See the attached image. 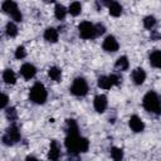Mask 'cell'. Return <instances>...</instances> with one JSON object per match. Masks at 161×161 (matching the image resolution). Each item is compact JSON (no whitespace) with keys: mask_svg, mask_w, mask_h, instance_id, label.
Wrapping results in <instances>:
<instances>
[{"mask_svg":"<svg viewBox=\"0 0 161 161\" xmlns=\"http://www.w3.org/2000/svg\"><path fill=\"white\" fill-rule=\"evenodd\" d=\"M142 104H143V108L150 113H153V114L161 113V102L158 96L153 91H150L143 96Z\"/></svg>","mask_w":161,"mask_h":161,"instance_id":"obj_1","label":"cell"},{"mask_svg":"<svg viewBox=\"0 0 161 161\" xmlns=\"http://www.w3.org/2000/svg\"><path fill=\"white\" fill-rule=\"evenodd\" d=\"M47 97H48V93H47V89H45V87H44L43 83L36 82L30 88L29 98H30L31 102H34L36 104H43L47 101Z\"/></svg>","mask_w":161,"mask_h":161,"instance_id":"obj_2","label":"cell"},{"mask_svg":"<svg viewBox=\"0 0 161 161\" xmlns=\"http://www.w3.org/2000/svg\"><path fill=\"white\" fill-rule=\"evenodd\" d=\"M1 8H3V11L5 14H8L14 21H16V23L21 21L23 15H21V13H20V10H19V8H18V5H16L15 1H13V0H5L3 3V6Z\"/></svg>","mask_w":161,"mask_h":161,"instance_id":"obj_3","label":"cell"},{"mask_svg":"<svg viewBox=\"0 0 161 161\" xmlns=\"http://www.w3.org/2000/svg\"><path fill=\"white\" fill-rule=\"evenodd\" d=\"M20 138H21V136H20V131H19L18 126L11 125L6 130V132L3 135V143L5 146H13L18 141H20Z\"/></svg>","mask_w":161,"mask_h":161,"instance_id":"obj_4","label":"cell"},{"mask_svg":"<svg viewBox=\"0 0 161 161\" xmlns=\"http://www.w3.org/2000/svg\"><path fill=\"white\" fill-rule=\"evenodd\" d=\"M79 142H80V136L77 133H67L65 137V147L67 151L72 155H77L79 153Z\"/></svg>","mask_w":161,"mask_h":161,"instance_id":"obj_5","label":"cell"},{"mask_svg":"<svg viewBox=\"0 0 161 161\" xmlns=\"http://www.w3.org/2000/svg\"><path fill=\"white\" fill-rule=\"evenodd\" d=\"M88 92V84H87V80L82 77H78L73 80L72 83V87H70V93L77 96V97H83L86 96Z\"/></svg>","mask_w":161,"mask_h":161,"instance_id":"obj_6","label":"cell"},{"mask_svg":"<svg viewBox=\"0 0 161 161\" xmlns=\"http://www.w3.org/2000/svg\"><path fill=\"white\" fill-rule=\"evenodd\" d=\"M78 33H79V36L82 39H93L96 36V30H94V25L91 24L89 21H82L79 25H78Z\"/></svg>","mask_w":161,"mask_h":161,"instance_id":"obj_7","label":"cell"},{"mask_svg":"<svg viewBox=\"0 0 161 161\" xmlns=\"http://www.w3.org/2000/svg\"><path fill=\"white\" fill-rule=\"evenodd\" d=\"M103 49L107 52V53H114L118 50V42L116 40V38L113 35H108L104 40H103V44H102Z\"/></svg>","mask_w":161,"mask_h":161,"instance_id":"obj_8","label":"cell"},{"mask_svg":"<svg viewBox=\"0 0 161 161\" xmlns=\"http://www.w3.org/2000/svg\"><path fill=\"white\" fill-rule=\"evenodd\" d=\"M107 104H108V101H107V97L104 94H97L94 97L93 107L98 113H103L107 108Z\"/></svg>","mask_w":161,"mask_h":161,"instance_id":"obj_9","label":"cell"},{"mask_svg":"<svg viewBox=\"0 0 161 161\" xmlns=\"http://www.w3.org/2000/svg\"><path fill=\"white\" fill-rule=\"evenodd\" d=\"M128 126H130V128H131L133 132H136V133L142 132V131L145 130V123H143V121H142L138 116H136V114L130 117V119H128Z\"/></svg>","mask_w":161,"mask_h":161,"instance_id":"obj_10","label":"cell"},{"mask_svg":"<svg viewBox=\"0 0 161 161\" xmlns=\"http://www.w3.org/2000/svg\"><path fill=\"white\" fill-rule=\"evenodd\" d=\"M20 74L23 75V78L24 79H31L35 74H36V68L33 65V64H30V63H25V64H23L21 67H20Z\"/></svg>","mask_w":161,"mask_h":161,"instance_id":"obj_11","label":"cell"},{"mask_svg":"<svg viewBox=\"0 0 161 161\" xmlns=\"http://www.w3.org/2000/svg\"><path fill=\"white\" fill-rule=\"evenodd\" d=\"M131 78H132V80H133L135 84L141 86L145 82V79H146V72L142 68H136V69L132 70Z\"/></svg>","mask_w":161,"mask_h":161,"instance_id":"obj_12","label":"cell"},{"mask_svg":"<svg viewBox=\"0 0 161 161\" xmlns=\"http://www.w3.org/2000/svg\"><path fill=\"white\" fill-rule=\"evenodd\" d=\"M60 156V147L58 145L57 141H52L50 142V147L48 151V158L50 160H58Z\"/></svg>","mask_w":161,"mask_h":161,"instance_id":"obj_13","label":"cell"},{"mask_svg":"<svg viewBox=\"0 0 161 161\" xmlns=\"http://www.w3.org/2000/svg\"><path fill=\"white\" fill-rule=\"evenodd\" d=\"M150 64L153 68H161V50H153L150 53Z\"/></svg>","mask_w":161,"mask_h":161,"instance_id":"obj_14","label":"cell"},{"mask_svg":"<svg viewBox=\"0 0 161 161\" xmlns=\"http://www.w3.org/2000/svg\"><path fill=\"white\" fill-rule=\"evenodd\" d=\"M44 39L48 43H57L58 42V30L54 28H47L44 31Z\"/></svg>","mask_w":161,"mask_h":161,"instance_id":"obj_15","label":"cell"},{"mask_svg":"<svg viewBox=\"0 0 161 161\" xmlns=\"http://www.w3.org/2000/svg\"><path fill=\"white\" fill-rule=\"evenodd\" d=\"M114 67H116V69H117V70H121V72H123V70H127V69H128V67H130V62H128V58H127L126 55H122V57H119V58L116 60V64H114Z\"/></svg>","mask_w":161,"mask_h":161,"instance_id":"obj_16","label":"cell"},{"mask_svg":"<svg viewBox=\"0 0 161 161\" xmlns=\"http://www.w3.org/2000/svg\"><path fill=\"white\" fill-rule=\"evenodd\" d=\"M3 80L6 83V84H14L16 82V75L14 73V70L11 69H5L3 72Z\"/></svg>","mask_w":161,"mask_h":161,"instance_id":"obj_17","label":"cell"},{"mask_svg":"<svg viewBox=\"0 0 161 161\" xmlns=\"http://www.w3.org/2000/svg\"><path fill=\"white\" fill-rule=\"evenodd\" d=\"M108 11H109V15L114 16V18H118L121 14H122V6L121 4H118L117 1H113L109 6H108Z\"/></svg>","mask_w":161,"mask_h":161,"instance_id":"obj_18","label":"cell"},{"mask_svg":"<svg viewBox=\"0 0 161 161\" xmlns=\"http://www.w3.org/2000/svg\"><path fill=\"white\" fill-rule=\"evenodd\" d=\"M67 11H68V10L64 8V5L57 4L55 8H54V16H55L58 20H63V19L65 18V15H67Z\"/></svg>","mask_w":161,"mask_h":161,"instance_id":"obj_19","label":"cell"},{"mask_svg":"<svg viewBox=\"0 0 161 161\" xmlns=\"http://www.w3.org/2000/svg\"><path fill=\"white\" fill-rule=\"evenodd\" d=\"M48 75H49L53 80L59 82V80L62 79V70H60V68H58V67H50V68L48 69Z\"/></svg>","mask_w":161,"mask_h":161,"instance_id":"obj_20","label":"cell"},{"mask_svg":"<svg viewBox=\"0 0 161 161\" xmlns=\"http://www.w3.org/2000/svg\"><path fill=\"white\" fill-rule=\"evenodd\" d=\"M97 84H98V87L102 88V89H109V88L113 86L112 82H111V78H109V77H106V75H101V77L98 78V80H97Z\"/></svg>","mask_w":161,"mask_h":161,"instance_id":"obj_21","label":"cell"},{"mask_svg":"<svg viewBox=\"0 0 161 161\" xmlns=\"http://www.w3.org/2000/svg\"><path fill=\"white\" fill-rule=\"evenodd\" d=\"M68 13H69L72 16H78V15L82 13V5H80V3L73 1V3L69 5V8H68Z\"/></svg>","mask_w":161,"mask_h":161,"instance_id":"obj_22","label":"cell"},{"mask_svg":"<svg viewBox=\"0 0 161 161\" xmlns=\"http://www.w3.org/2000/svg\"><path fill=\"white\" fill-rule=\"evenodd\" d=\"M5 33H6V35H8V36L14 38V36H16V35H18V26H16L13 21H9V23L6 24Z\"/></svg>","mask_w":161,"mask_h":161,"instance_id":"obj_23","label":"cell"},{"mask_svg":"<svg viewBox=\"0 0 161 161\" xmlns=\"http://www.w3.org/2000/svg\"><path fill=\"white\" fill-rule=\"evenodd\" d=\"M65 131H67V133H77V132H78L77 122H75L74 119H67V123H65Z\"/></svg>","mask_w":161,"mask_h":161,"instance_id":"obj_24","label":"cell"},{"mask_svg":"<svg viewBox=\"0 0 161 161\" xmlns=\"http://www.w3.org/2000/svg\"><path fill=\"white\" fill-rule=\"evenodd\" d=\"M155 25H156V18H155V16L148 15V16H146V18L143 19V26H145L146 29L152 30Z\"/></svg>","mask_w":161,"mask_h":161,"instance_id":"obj_25","label":"cell"},{"mask_svg":"<svg viewBox=\"0 0 161 161\" xmlns=\"http://www.w3.org/2000/svg\"><path fill=\"white\" fill-rule=\"evenodd\" d=\"M5 116H6V118H8L10 122H14V121L18 118L16 108H15V107H9V108H6V111H5Z\"/></svg>","mask_w":161,"mask_h":161,"instance_id":"obj_26","label":"cell"},{"mask_svg":"<svg viewBox=\"0 0 161 161\" xmlns=\"http://www.w3.org/2000/svg\"><path fill=\"white\" fill-rule=\"evenodd\" d=\"M111 157L116 161L118 160H122L123 158V151L122 148H118V147H112L111 148Z\"/></svg>","mask_w":161,"mask_h":161,"instance_id":"obj_27","label":"cell"},{"mask_svg":"<svg viewBox=\"0 0 161 161\" xmlns=\"http://www.w3.org/2000/svg\"><path fill=\"white\" fill-rule=\"evenodd\" d=\"M25 57H26V50H25V48H24L23 45L18 47L16 50H15V58H16V59H23V58H25Z\"/></svg>","mask_w":161,"mask_h":161,"instance_id":"obj_28","label":"cell"},{"mask_svg":"<svg viewBox=\"0 0 161 161\" xmlns=\"http://www.w3.org/2000/svg\"><path fill=\"white\" fill-rule=\"evenodd\" d=\"M89 147V141L84 137H80V142H79V151L80 152H87Z\"/></svg>","mask_w":161,"mask_h":161,"instance_id":"obj_29","label":"cell"},{"mask_svg":"<svg viewBox=\"0 0 161 161\" xmlns=\"http://www.w3.org/2000/svg\"><path fill=\"white\" fill-rule=\"evenodd\" d=\"M109 78H111V82L113 86H121L122 84V77L119 74H111Z\"/></svg>","mask_w":161,"mask_h":161,"instance_id":"obj_30","label":"cell"},{"mask_svg":"<svg viewBox=\"0 0 161 161\" xmlns=\"http://www.w3.org/2000/svg\"><path fill=\"white\" fill-rule=\"evenodd\" d=\"M94 30H96V36H98V35L104 34L106 28H104L103 24H96V25H94Z\"/></svg>","mask_w":161,"mask_h":161,"instance_id":"obj_31","label":"cell"},{"mask_svg":"<svg viewBox=\"0 0 161 161\" xmlns=\"http://www.w3.org/2000/svg\"><path fill=\"white\" fill-rule=\"evenodd\" d=\"M8 103H9V97H8L5 93H3V94H1V103H0V107H1L3 109L6 108Z\"/></svg>","mask_w":161,"mask_h":161,"instance_id":"obj_32","label":"cell"},{"mask_svg":"<svg viewBox=\"0 0 161 161\" xmlns=\"http://www.w3.org/2000/svg\"><path fill=\"white\" fill-rule=\"evenodd\" d=\"M151 39H152V40L161 39V34H160V33H157L156 30H151Z\"/></svg>","mask_w":161,"mask_h":161,"instance_id":"obj_33","label":"cell"},{"mask_svg":"<svg viewBox=\"0 0 161 161\" xmlns=\"http://www.w3.org/2000/svg\"><path fill=\"white\" fill-rule=\"evenodd\" d=\"M99 1H101L103 5H106V6H109V5H111V4H112L114 0H99Z\"/></svg>","mask_w":161,"mask_h":161,"instance_id":"obj_34","label":"cell"},{"mask_svg":"<svg viewBox=\"0 0 161 161\" xmlns=\"http://www.w3.org/2000/svg\"><path fill=\"white\" fill-rule=\"evenodd\" d=\"M43 1H44L45 4H52V3H54L55 0H43Z\"/></svg>","mask_w":161,"mask_h":161,"instance_id":"obj_35","label":"cell"}]
</instances>
